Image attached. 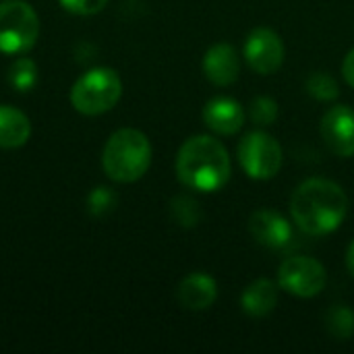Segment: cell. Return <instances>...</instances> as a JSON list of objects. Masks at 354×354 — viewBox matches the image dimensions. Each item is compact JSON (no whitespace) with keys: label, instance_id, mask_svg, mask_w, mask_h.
I'll list each match as a JSON object with an SVG mask.
<instances>
[{"label":"cell","instance_id":"1","mask_svg":"<svg viewBox=\"0 0 354 354\" xmlns=\"http://www.w3.org/2000/svg\"><path fill=\"white\" fill-rule=\"evenodd\" d=\"M348 214L344 189L328 178H309L297 187L290 199V216L309 236H324L338 230Z\"/></svg>","mask_w":354,"mask_h":354},{"label":"cell","instance_id":"2","mask_svg":"<svg viewBox=\"0 0 354 354\" xmlns=\"http://www.w3.org/2000/svg\"><path fill=\"white\" fill-rule=\"evenodd\" d=\"M230 172L232 164L226 147L209 135L187 139L176 153V176L187 189L214 193L228 183Z\"/></svg>","mask_w":354,"mask_h":354},{"label":"cell","instance_id":"3","mask_svg":"<svg viewBox=\"0 0 354 354\" xmlns=\"http://www.w3.org/2000/svg\"><path fill=\"white\" fill-rule=\"evenodd\" d=\"M102 166L114 183H135L151 166V143L139 129H120L104 145Z\"/></svg>","mask_w":354,"mask_h":354},{"label":"cell","instance_id":"4","mask_svg":"<svg viewBox=\"0 0 354 354\" xmlns=\"http://www.w3.org/2000/svg\"><path fill=\"white\" fill-rule=\"evenodd\" d=\"M120 95L122 81L118 73L108 66H95L75 81L71 89V104L85 116H97L112 110Z\"/></svg>","mask_w":354,"mask_h":354},{"label":"cell","instance_id":"5","mask_svg":"<svg viewBox=\"0 0 354 354\" xmlns=\"http://www.w3.org/2000/svg\"><path fill=\"white\" fill-rule=\"evenodd\" d=\"M39 35V19L25 0H0V52L25 54Z\"/></svg>","mask_w":354,"mask_h":354},{"label":"cell","instance_id":"6","mask_svg":"<svg viewBox=\"0 0 354 354\" xmlns=\"http://www.w3.org/2000/svg\"><path fill=\"white\" fill-rule=\"evenodd\" d=\"M236 153H239V162H241L243 170L247 172V176L255 178V180L274 178L280 172L282 160H284L280 143L263 131L247 133L241 139Z\"/></svg>","mask_w":354,"mask_h":354},{"label":"cell","instance_id":"7","mask_svg":"<svg viewBox=\"0 0 354 354\" xmlns=\"http://www.w3.org/2000/svg\"><path fill=\"white\" fill-rule=\"evenodd\" d=\"M326 282H328L326 268L313 257H305V255L288 257L282 261L278 270L280 288L301 299L317 297L326 288Z\"/></svg>","mask_w":354,"mask_h":354},{"label":"cell","instance_id":"8","mask_svg":"<svg viewBox=\"0 0 354 354\" xmlns=\"http://www.w3.org/2000/svg\"><path fill=\"white\" fill-rule=\"evenodd\" d=\"M245 58L255 73L272 75L284 62V41L274 29H253L245 41Z\"/></svg>","mask_w":354,"mask_h":354},{"label":"cell","instance_id":"9","mask_svg":"<svg viewBox=\"0 0 354 354\" xmlns=\"http://www.w3.org/2000/svg\"><path fill=\"white\" fill-rule=\"evenodd\" d=\"M319 133L326 147L338 158H353L354 156V110L351 106H334L330 108L322 122Z\"/></svg>","mask_w":354,"mask_h":354},{"label":"cell","instance_id":"10","mask_svg":"<svg viewBox=\"0 0 354 354\" xmlns=\"http://www.w3.org/2000/svg\"><path fill=\"white\" fill-rule=\"evenodd\" d=\"M249 232L268 249H284L292 241L290 222L272 209H259L249 218Z\"/></svg>","mask_w":354,"mask_h":354},{"label":"cell","instance_id":"11","mask_svg":"<svg viewBox=\"0 0 354 354\" xmlns=\"http://www.w3.org/2000/svg\"><path fill=\"white\" fill-rule=\"evenodd\" d=\"M203 75L220 87L232 85L241 75V60L230 44H214L203 56Z\"/></svg>","mask_w":354,"mask_h":354},{"label":"cell","instance_id":"12","mask_svg":"<svg viewBox=\"0 0 354 354\" xmlns=\"http://www.w3.org/2000/svg\"><path fill=\"white\" fill-rule=\"evenodd\" d=\"M203 122L218 135H236L245 124V110L232 97H214L203 108Z\"/></svg>","mask_w":354,"mask_h":354},{"label":"cell","instance_id":"13","mask_svg":"<svg viewBox=\"0 0 354 354\" xmlns=\"http://www.w3.org/2000/svg\"><path fill=\"white\" fill-rule=\"evenodd\" d=\"M176 299L189 311H205L218 299V284L207 274H201V272L189 274L178 284Z\"/></svg>","mask_w":354,"mask_h":354},{"label":"cell","instance_id":"14","mask_svg":"<svg viewBox=\"0 0 354 354\" xmlns=\"http://www.w3.org/2000/svg\"><path fill=\"white\" fill-rule=\"evenodd\" d=\"M278 305V286L268 278L251 282L241 297V307L251 317H266Z\"/></svg>","mask_w":354,"mask_h":354},{"label":"cell","instance_id":"15","mask_svg":"<svg viewBox=\"0 0 354 354\" xmlns=\"http://www.w3.org/2000/svg\"><path fill=\"white\" fill-rule=\"evenodd\" d=\"M31 135L29 118L15 106L0 104V149H17Z\"/></svg>","mask_w":354,"mask_h":354},{"label":"cell","instance_id":"16","mask_svg":"<svg viewBox=\"0 0 354 354\" xmlns=\"http://www.w3.org/2000/svg\"><path fill=\"white\" fill-rule=\"evenodd\" d=\"M326 330L336 340H348L354 334V311L346 305H334L326 313Z\"/></svg>","mask_w":354,"mask_h":354},{"label":"cell","instance_id":"17","mask_svg":"<svg viewBox=\"0 0 354 354\" xmlns=\"http://www.w3.org/2000/svg\"><path fill=\"white\" fill-rule=\"evenodd\" d=\"M8 83L21 93L31 91L35 87V83H37V66H35V62L29 56H19L8 68Z\"/></svg>","mask_w":354,"mask_h":354},{"label":"cell","instance_id":"18","mask_svg":"<svg viewBox=\"0 0 354 354\" xmlns=\"http://www.w3.org/2000/svg\"><path fill=\"white\" fill-rule=\"evenodd\" d=\"M170 214L174 222L183 228H195L201 220V207L189 195H176L170 201Z\"/></svg>","mask_w":354,"mask_h":354},{"label":"cell","instance_id":"19","mask_svg":"<svg viewBox=\"0 0 354 354\" xmlns=\"http://www.w3.org/2000/svg\"><path fill=\"white\" fill-rule=\"evenodd\" d=\"M307 93L319 102H332L340 95V87L336 83V79L330 75V73H324V71H315L307 77Z\"/></svg>","mask_w":354,"mask_h":354},{"label":"cell","instance_id":"20","mask_svg":"<svg viewBox=\"0 0 354 354\" xmlns=\"http://www.w3.org/2000/svg\"><path fill=\"white\" fill-rule=\"evenodd\" d=\"M249 116L257 127H270L278 118V102L268 95H259L249 104Z\"/></svg>","mask_w":354,"mask_h":354},{"label":"cell","instance_id":"21","mask_svg":"<svg viewBox=\"0 0 354 354\" xmlns=\"http://www.w3.org/2000/svg\"><path fill=\"white\" fill-rule=\"evenodd\" d=\"M116 207V193L108 187H95L89 193L87 199V209L91 216H104Z\"/></svg>","mask_w":354,"mask_h":354},{"label":"cell","instance_id":"22","mask_svg":"<svg viewBox=\"0 0 354 354\" xmlns=\"http://www.w3.org/2000/svg\"><path fill=\"white\" fill-rule=\"evenodd\" d=\"M106 4L108 0H60V6L73 15H95Z\"/></svg>","mask_w":354,"mask_h":354},{"label":"cell","instance_id":"23","mask_svg":"<svg viewBox=\"0 0 354 354\" xmlns=\"http://www.w3.org/2000/svg\"><path fill=\"white\" fill-rule=\"evenodd\" d=\"M342 75H344V79H346V83L354 87V48L346 54V58H344V62H342Z\"/></svg>","mask_w":354,"mask_h":354},{"label":"cell","instance_id":"24","mask_svg":"<svg viewBox=\"0 0 354 354\" xmlns=\"http://www.w3.org/2000/svg\"><path fill=\"white\" fill-rule=\"evenodd\" d=\"M346 268H348L351 276L354 278V241L351 243V247H348V253H346Z\"/></svg>","mask_w":354,"mask_h":354}]
</instances>
